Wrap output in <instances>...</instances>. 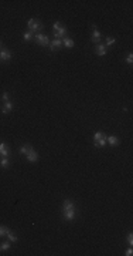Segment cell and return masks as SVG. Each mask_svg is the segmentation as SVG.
I'll return each mask as SVG.
<instances>
[{
  "mask_svg": "<svg viewBox=\"0 0 133 256\" xmlns=\"http://www.w3.org/2000/svg\"><path fill=\"white\" fill-rule=\"evenodd\" d=\"M76 215V206L74 201L71 199H64L62 202V218L68 222H72Z\"/></svg>",
  "mask_w": 133,
  "mask_h": 256,
  "instance_id": "6da1fadb",
  "label": "cell"
},
{
  "mask_svg": "<svg viewBox=\"0 0 133 256\" xmlns=\"http://www.w3.org/2000/svg\"><path fill=\"white\" fill-rule=\"evenodd\" d=\"M53 32H54V37L55 38H60V40L65 38L66 34H68L66 27H65V26H62V23H60V22H55L54 24H53Z\"/></svg>",
  "mask_w": 133,
  "mask_h": 256,
  "instance_id": "7a4b0ae2",
  "label": "cell"
},
{
  "mask_svg": "<svg viewBox=\"0 0 133 256\" xmlns=\"http://www.w3.org/2000/svg\"><path fill=\"white\" fill-rule=\"evenodd\" d=\"M27 30H29V32H31V33H34V34H38V33H43L44 26H43V23L40 22V20L30 19L29 22H27Z\"/></svg>",
  "mask_w": 133,
  "mask_h": 256,
  "instance_id": "3957f363",
  "label": "cell"
},
{
  "mask_svg": "<svg viewBox=\"0 0 133 256\" xmlns=\"http://www.w3.org/2000/svg\"><path fill=\"white\" fill-rule=\"evenodd\" d=\"M34 42L37 43L38 46H43V47H48V44H50V37L48 36H45L44 33H38V34L34 36Z\"/></svg>",
  "mask_w": 133,
  "mask_h": 256,
  "instance_id": "277c9868",
  "label": "cell"
},
{
  "mask_svg": "<svg viewBox=\"0 0 133 256\" xmlns=\"http://www.w3.org/2000/svg\"><path fill=\"white\" fill-rule=\"evenodd\" d=\"M91 42H92V43H95V44H99V43H102V34H101V32L98 30V27H96L95 24H92Z\"/></svg>",
  "mask_w": 133,
  "mask_h": 256,
  "instance_id": "5b68a950",
  "label": "cell"
},
{
  "mask_svg": "<svg viewBox=\"0 0 133 256\" xmlns=\"http://www.w3.org/2000/svg\"><path fill=\"white\" fill-rule=\"evenodd\" d=\"M95 54L99 56V57H103V56L108 54V47L105 44H102V43H99V44L95 46Z\"/></svg>",
  "mask_w": 133,
  "mask_h": 256,
  "instance_id": "8992f818",
  "label": "cell"
},
{
  "mask_svg": "<svg viewBox=\"0 0 133 256\" xmlns=\"http://www.w3.org/2000/svg\"><path fill=\"white\" fill-rule=\"evenodd\" d=\"M48 47H50L51 51H58L61 47H62V40H60V38H54V40H51L50 42Z\"/></svg>",
  "mask_w": 133,
  "mask_h": 256,
  "instance_id": "52a82bcc",
  "label": "cell"
},
{
  "mask_svg": "<svg viewBox=\"0 0 133 256\" xmlns=\"http://www.w3.org/2000/svg\"><path fill=\"white\" fill-rule=\"evenodd\" d=\"M10 58H11V51H10L9 48H2V50H0V61L7 63Z\"/></svg>",
  "mask_w": 133,
  "mask_h": 256,
  "instance_id": "ba28073f",
  "label": "cell"
},
{
  "mask_svg": "<svg viewBox=\"0 0 133 256\" xmlns=\"http://www.w3.org/2000/svg\"><path fill=\"white\" fill-rule=\"evenodd\" d=\"M25 158H27V161H29V162L34 164V162H37V161H38V152L34 150V148H33L31 151H29V152L25 154Z\"/></svg>",
  "mask_w": 133,
  "mask_h": 256,
  "instance_id": "9c48e42d",
  "label": "cell"
},
{
  "mask_svg": "<svg viewBox=\"0 0 133 256\" xmlns=\"http://www.w3.org/2000/svg\"><path fill=\"white\" fill-rule=\"evenodd\" d=\"M13 110H14V102L13 101H6L3 104V107H2V112H3V114H9Z\"/></svg>",
  "mask_w": 133,
  "mask_h": 256,
  "instance_id": "30bf717a",
  "label": "cell"
},
{
  "mask_svg": "<svg viewBox=\"0 0 133 256\" xmlns=\"http://www.w3.org/2000/svg\"><path fill=\"white\" fill-rule=\"evenodd\" d=\"M0 157H10V148L6 142H0Z\"/></svg>",
  "mask_w": 133,
  "mask_h": 256,
  "instance_id": "8fae6325",
  "label": "cell"
},
{
  "mask_svg": "<svg viewBox=\"0 0 133 256\" xmlns=\"http://www.w3.org/2000/svg\"><path fill=\"white\" fill-rule=\"evenodd\" d=\"M106 142L109 145H112V147H117V145L121 144V140L116 135H109V137H106Z\"/></svg>",
  "mask_w": 133,
  "mask_h": 256,
  "instance_id": "7c38bea8",
  "label": "cell"
},
{
  "mask_svg": "<svg viewBox=\"0 0 133 256\" xmlns=\"http://www.w3.org/2000/svg\"><path fill=\"white\" fill-rule=\"evenodd\" d=\"M10 165H11L10 157H0V166H2V168L7 170V168H10Z\"/></svg>",
  "mask_w": 133,
  "mask_h": 256,
  "instance_id": "4fadbf2b",
  "label": "cell"
},
{
  "mask_svg": "<svg viewBox=\"0 0 133 256\" xmlns=\"http://www.w3.org/2000/svg\"><path fill=\"white\" fill-rule=\"evenodd\" d=\"M62 46H65L66 48H72L75 46V42L71 37H65V38H62Z\"/></svg>",
  "mask_w": 133,
  "mask_h": 256,
  "instance_id": "5bb4252c",
  "label": "cell"
},
{
  "mask_svg": "<svg viewBox=\"0 0 133 256\" xmlns=\"http://www.w3.org/2000/svg\"><path fill=\"white\" fill-rule=\"evenodd\" d=\"M34 36H35L34 33L27 30V32L23 33V40H24V42H33V40H34Z\"/></svg>",
  "mask_w": 133,
  "mask_h": 256,
  "instance_id": "9a60e30c",
  "label": "cell"
},
{
  "mask_svg": "<svg viewBox=\"0 0 133 256\" xmlns=\"http://www.w3.org/2000/svg\"><path fill=\"white\" fill-rule=\"evenodd\" d=\"M94 144H95V147H98V148H103L105 145H106V135L103 134V137H102L101 140L94 141Z\"/></svg>",
  "mask_w": 133,
  "mask_h": 256,
  "instance_id": "2e32d148",
  "label": "cell"
},
{
  "mask_svg": "<svg viewBox=\"0 0 133 256\" xmlns=\"http://www.w3.org/2000/svg\"><path fill=\"white\" fill-rule=\"evenodd\" d=\"M33 150V147H31V144H24L23 147H20V150H19V152L21 154V155H25V154L29 152V151H31Z\"/></svg>",
  "mask_w": 133,
  "mask_h": 256,
  "instance_id": "e0dca14e",
  "label": "cell"
},
{
  "mask_svg": "<svg viewBox=\"0 0 133 256\" xmlns=\"http://www.w3.org/2000/svg\"><path fill=\"white\" fill-rule=\"evenodd\" d=\"M116 44V38L109 36V37H105V46L106 47H111V46H115Z\"/></svg>",
  "mask_w": 133,
  "mask_h": 256,
  "instance_id": "ac0fdd59",
  "label": "cell"
},
{
  "mask_svg": "<svg viewBox=\"0 0 133 256\" xmlns=\"http://www.w3.org/2000/svg\"><path fill=\"white\" fill-rule=\"evenodd\" d=\"M6 236H7V239H9L11 243L17 242V235L14 234V230H11V229H10L9 232H7V235H6Z\"/></svg>",
  "mask_w": 133,
  "mask_h": 256,
  "instance_id": "d6986e66",
  "label": "cell"
},
{
  "mask_svg": "<svg viewBox=\"0 0 133 256\" xmlns=\"http://www.w3.org/2000/svg\"><path fill=\"white\" fill-rule=\"evenodd\" d=\"M11 248V242L10 240H6V242L0 243V252H4V250H9Z\"/></svg>",
  "mask_w": 133,
  "mask_h": 256,
  "instance_id": "ffe728a7",
  "label": "cell"
},
{
  "mask_svg": "<svg viewBox=\"0 0 133 256\" xmlns=\"http://www.w3.org/2000/svg\"><path fill=\"white\" fill-rule=\"evenodd\" d=\"M9 230H10V228L4 226V225H0V238L6 236V235H7V232H9Z\"/></svg>",
  "mask_w": 133,
  "mask_h": 256,
  "instance_id": "44dd1931",
  "label": "cell"
},
{
  "mask_svg": "<svg viewBox=\"0 0 133 256\" xmlns=\"http://www.w3.org/2000/svg\"><path fill=\"white\" fill-rule=\"evenodd\" d=\"M103 134H105V132H101V131L95 132V134H94V141H98V140H101V138L103 137Z\"/></svg>",
  "mask_w": 133,
  "mask_h": 256,
  "instance_id": "7402d4cb",
  "label": "cell"
},
{
  "mask_svg": "<svg viewBox=\"0 0 133 256\" xmlns=\"http://www.w3.org/2000/svg\"><path fill=\"white\" fill-rule=\"evenodd\" d=\"M2 100H3L4 102H6V101H10V96H9V91H4V93L2 94Z\"/></svg>",
  "mask_w": 133,
  "mask_h": 256,
  "instance_id": "603a6c76",
  "label": "cell"
},
{
  "mask_svg": "<svg viewBox=\"0 0 133 256\" xmlns=\"http://www.w3.org/2000/svg\"><path fill=\"white\" fill-rule=\"evenodd\" d=\"M126 63L129 64V66H132V64H133V54H132V53H129V54H127V57H126Z\"/></svg>",
  "mask_w": 133,
  "mask_h": 256,
  "instance_id": "cb8c5ba5",
  "label": "cell"
},
{
  "mask_svg": "<svg viewBox=\"0 0 133 256\" xmlns=\"http://www.w3.org/2000/svg\"><path fill=\"white\" fill-rule=\"evenodd\" d=\"M126 240H127V243H129L130 246H132V245H133V235H132V234H129V235H127Z\"/></svg>",
  "mask_w": 133,
  "mask_h": 256,
  "instance_id": "d4e9b609",
  "label": "cell"
},
{
  "mask_svg": "<svg viewBox=\"0 0 133 256\" xmlns=\"http://www.w3.org/2000/svg\"><path fill=\"white\" fill-rule=\"evenodd\" d=\"M125 255H126V256H132V255H133V250H132V248H129V249H127L126 252H125Z\"/></svg>",
  "mask_w": 133,
  "mask_h": 256,
  "instance_id": "484cf974",
  "label": "cell"
},
{
  "mask_svg": "<svg viewBox=\"0 0 133 256\" xmlns=\"http://www.w3.org/2000/svg\"><path fill=\"white\" fill-rule=\"evenodd\" d=\"M0 47H2V40H0Z\"/></svg>",
  "mask_w": 133,
  "mask_h": 256,
  "instance_id": "4316f807",
  "label": "cell"
}]
</instances>
